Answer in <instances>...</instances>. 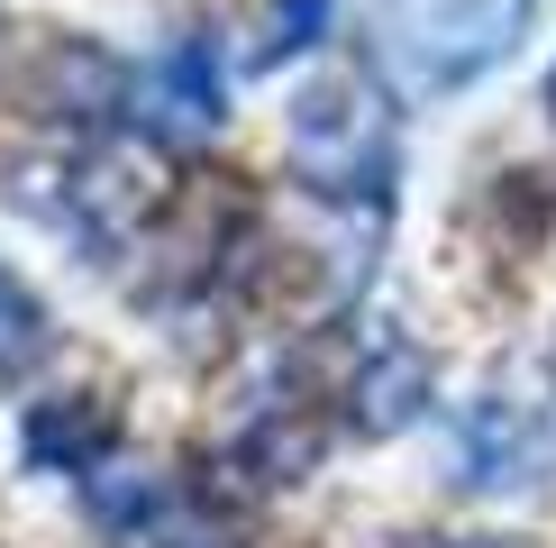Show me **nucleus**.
<instances>
[{"instance_id": "obj_3", "label": "nucleus", "mask_w": 556, "mask_h": 548, "mask_svg": "<svg viewBox=\"0 0 556 548\" xmlns=\"http://www.w3.org/2000/svg\"><path fill=\"white\" fill-rule=\"evenodd\" d=\"M547 110H556V74H547Z\"/></svg>"}, {"instance_id": "obj_2", "label": "nucleus", "mask_w": 556, "mask_h": 548, "mask_svg": "<svg viewBox=\"0 0 556 548\" xmlns=\"http://www.w3.org/2000/svg\"><path fill=\"white\" fill-rule=\"evenodd\" d=\"M466 548H520V539H466Z\"/></svg>"}, {"instance_id": "obj_1", "label": "nucleus", "mask_w": 556, "mask_h": 548, "mask_svg": "<svg viewBox=\"0 0 556 548\" xmlns=\"http://www.w3.org/2000/svg\"><path fill=\"white\" fill-rule=\"evenodd\" d=\"M539 0H420L410 10V55L429 83H475L483 64H502L529 28Z\"/></svg>"}]
</instances>
